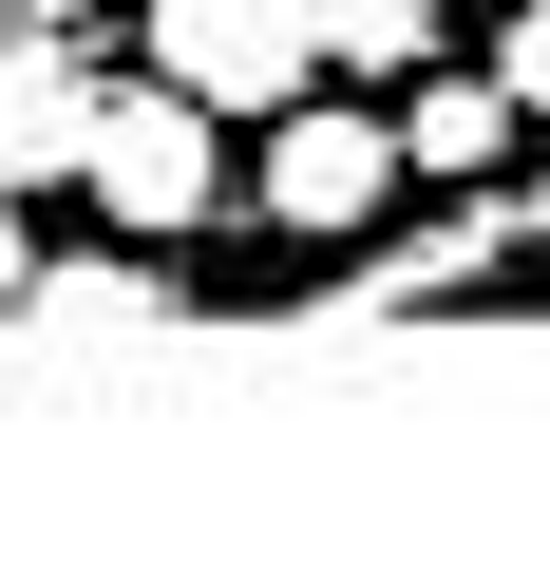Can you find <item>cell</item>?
Segmentation results:
<instances>
[{"label":"cell","instance_id":"8992f818","mask_svg":"<svg viewBox=\"0 0 550 569\" xmlns=\"http://www.w3.org/2000/svg\"><path fill=\"white\" fill-rule=\"evenodd\" d=\"M96 58L58 39V20H0V171L20 190H77V152H96Z\"/></svg>","mask_w":550,"mask_h":569},{"label":"cell","instance_id":"3957f363","mask_svg":"<svg viewBox=\"0 0 550 569\" xmlns=\"http://www.w3.org/2000/svg\"><path fill=\"white\" fill-rule=\"evenodd\" d=\"M399 171H418V152H399V114H323V96H286V114H266V171H247V209L286 228V247H361Z\"/></svg>","mask_w":550,"mask_h":569},{"label":"cell","instance_id":"277c9868","mask_svg":"<svg viewBox=\"0 0 550 569\" xmlns=\"http://www.w3.org/2000/svg\"><path fill=\"white\" fill-rule=\"evenodd\" d=\"M133 39H152L209 114H286V96H323V0H133Z\"/></svg>","mask_w":550,"mask_h":569},{"label":"cell","instance_id":"ba28073f","mask_svg":"<svg viewBox=\"0 0 550 569\" xmlns=\"http://www.w3.org/2000/svg\"><path fill=\"white\" fill-rule=\"evenodd\" d=\"M437 58V0H323V77H418Z\"/></svg>","mask_w":550,"mask_h":569},{"label":"cell","instance_id":"7a4b0ae2","mask_svg":"<svg viewBox=\"0 0 550 569\" xmlns=\"http://www.w3.org/2000/svg\"><path fill=\"white\" fill-rule=\"evenodd\" d=\"M77 190L114 209V228H152V247H190V228H228V114L152 58V77H114L96 96V152H77Z\"/></svg>","mask_w":550,"mask_h":569},{"label":"cell","instance_id":"30bf717a","mask_svg":"<svg viewBox=\"0 0 550 569\" xmlns=\"http://www.w3.org/2000/svg\"><path fill=\"white\" fill-rule=\"evenodd\" d=\"M20 284H39V228H20V171H0V323H20Z\"/></svg>","mask_w":550,"mask_h":569},{"label":"cell","instance_id":"52a82bcc","mask_svg":"<svg viewBox=\"0 0 550 569\" xmlns=\"http://www.w3.org/2000/svg\"><path fill=\"white\" fill-rule=\"evenodd\" d=\"M512 133H531V96H512V77H418V96H399V152H418V171H456V190H493V171H512Z\"/></svg>","mask_w":550,"mask_h":569},{"label":"cell","instance_id":"5b68a950","mask_svg":"<svg viewBox=\"0 0 550 569\" xmlns=\"http://www.w3.org/2000/svg\"><path fill=\"white\" fill-rule=\"evenodd\" d=\"M20 323H58V342H171V323H190V266H152V228H114V247H39Z\"/></svg>","mask_w":550,"mask_h":569},{"label":"cell","instance_id":"9c48e42d","mask_svg":"<svg viewBox=\"0 0 550 569\" xmlns=\"http://www.w3.org/2000/svg\"><path fill=\"white\" fill-rule=\"evenodd\" d=\"M493 77H512V96L550 114V0H512V39H493Z\"/></svg>","mask_w":550,"mask_h":569},{"label":"cell","instance_id":"6da1fadb","mask_svg":"<svg viewBox=\"0 0 550 569\" xmlns=\"http://www.w3.org/2000/svg\"><path fill=\"white\" fill-rule=\"evenodd\" d=\"M304 323H550V190H474L456 228L323 266Z\"/></svg>","mask_w":550,"mask_h":569}]
</instances>
